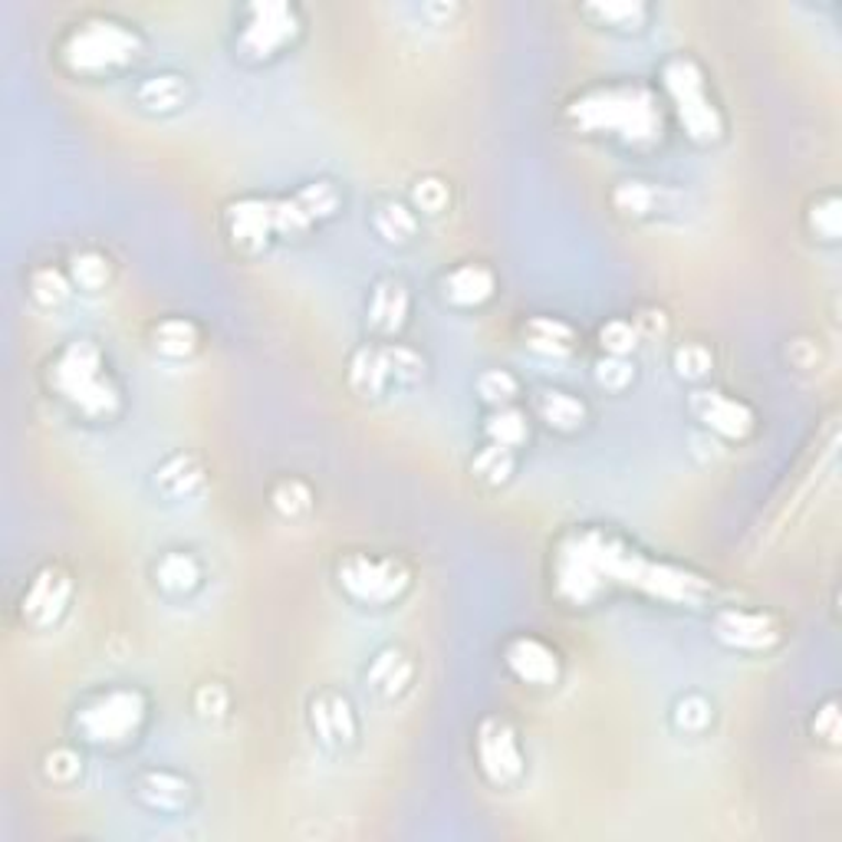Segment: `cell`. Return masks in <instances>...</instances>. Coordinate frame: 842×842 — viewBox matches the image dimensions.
Here are the masks:
<instances>
[{"mask_svg": "<svg viewBox=\"0 0 842 842\" xmlns=\"http://www.w3.org/2000/svg\"><path fill=\"white\" fill-rule=\"evenodd\" d=\"M606 579L639 586L659 599L669 603H701L707 593V583L701 576H691L684 569H674L665 563H652L622 543L603 536V533H576L559 546L556 556V586L566 599L586 603L599 593Z\"/></svg>", "mask_w": 842, "mask_h": 842, "instance_id": "6da1fadb", "label": "cell"}, {"mask_svg": "<svg viewBox=\"0 0 842 842\" xmlns=\"http://www.w3.org/2000/svg\"><path fill=\"white\" fill-rule=\"evenodd\" d=\"M569 119L583 132H606L626 142H652L662 136L659 103L642 86L593 89L569 106Z\"/></svg>", "mask_w": 842, "mask_h": 842, "instance_id": "7a4b0ae2", "label": "cell"}, {"mask_svg": "<svg viewBox=\"0 0 842 842\" xmlns=\"http://www.w3.org/2000/svg\"><path fill=\"white\" fill-rule=\"evenodd\" d=\"M50 385L86 418H109L119 412V392L106 375L103 352L89 339H73L50 365Z\"/></svg>", "mask_w": 842, "mask_h": 842, "instance_id": "3957f363", "label": "cell"}, {"mask_svg": "<svg viewBox=\"0 0 842 842\" xmlns=\"http://www.w3.org/2000/svg\"><path fill=\"white\" fill-rule=\"evenodd\" d=\"M139 50H142L139 33L113 17H86L83 23H76L66 33V40L60 46L63 63L83 76H99V73L119 70V66L132 63L139 56Z\"/></svg>", "mask_w": 842, "mask_h": 842, "instance_id": "277c9868", "label": "cell"}, {"mask_svg": "<svg viewBox=\"0 0 842 842\" xmlns=\"http://www.w3.org/2000/svg\"><path fill=\"white\" fill-rule=\"evenodd\" d=\"M662 86H665L669 99L674 103V113L691 139H697V142L721 139V132H724L721 113H717L714 99L707 96L701 66L691 56H672L662 66Z\"/></svg>", "mask_w": 842, "mask_h": 842, "instance_id": "5b68a950", "label": "cell"}, {"mask_svg": "<svg viewBox=\"0 0 842 842\" xmlns=\"http://www.w3.org/2000/svg\"><path fill=\"white\" fill-rule=\"evenodd\" d=\"M142 721H146V694L136 688H113L76 711L79 737L99 747L106 744L113 747L136 737Z\"/></svg>", "mask_w": 842, "mask_h": 842, "instance_id": "8992f818", "label": "cell"}, {"mask_svg": "<svg viewBox=\"0 0 842 842\" xmlns=\"http://www.w3.org/2000/svg\"><path fill=\"white\" fill-rule=\"evenodd\" d=\"M408 569L395 559L352 553L339 563V586L362 606H388L408 589Z\"/></svg>", "mask_w": 842, "mask_h": 842, "instance_id": "52a82bcc", "label": "cell"}, {"mask_svg": "<svg viewBox=\"0 0 842 842\" xmlns=\"http://www.w3.org/2000/svg\"><path fill=\"white\" fill-rule=\"evenodd\" d=\"M300 33V10L284 0L270 3H251L244 10V23L237 33V46L251 60H270L277 56L287 43H294Z\"/></svg>", "mask_w": 842, "mask_h": 842, "instance_id": "ba28073f", "label": "cell"}, {"mask_svg": "<svg viewBox=\"0 0 842 842\" xmlns=\"http://www.w3.org/2000/svg\"><path fill=\"white\" fill-rule=\"evenodd\" d=\"M478 760L481 770L491 784L507 787L523 774V754L516 744V734L510 731V724L501 717H491L481 724L478 731Z\"/></svg>", "mask_w": 842, "mask_h": 842, "instance_id": "9c48e42d", "label": "cell"}, {"mask_svg": "<svg viewBox=\"0 0 842 842\" xmlns=\"http://www.w3.org/2000/svg\"><path fill=\"white\" fill-rule=\"evenodd\" d=\"M714 636L717 642L731 646V649H744V652H764L770 646H777L780 629L770 616L764 612H747V609H721L714 616Z\"/></svg>", "mask_w": 842, "mask_h": 842, "instance_id": "30bf717a", "label": "cell"}, {"mask_svg": "<svg viewBox=\"0 0 842 842\" xmlns=\"http://www.w3.org/2000/svg\"><path fill=\"white\" fill-rule=\"evenodd\" d=\"M691 412L697 422H704L714 435H724V438L740 441L754 428V412L744 402L727 398L724 392H714V388H697L691 395Z\"/></svg>", "mask_w": 842, "mask_h": 842, "instance_id": "8fae6325", "label": "cell"}, {"mask_svg": "<svg viewBox=\"0 0 842 842\" xmlns=\"http://www.w3.org/2000/svg\"><path fill=\"white\" fill-rule=\"evenodd\" d=\"M66 603H70V579L60 569L46 566L30 579L23 593V619L36 629H46L63 616Z\"/></svg>", "mask_w": 842, "mask_h": 842, "instance_id": "7c38bea8", "label": "cell"}, {"mask_svg": "<svg viewBox=\"0 0 842 842\" xmlns=\"http://www.w3.org/2000/svg\"><path fill=\"white\" fill-rule=\"evenodd\" d=\"M227 231L237 247H264L270 237H277L274 227V201L264 198H244L227 207Z\"/></svg>", "mask_w": 842, "mask_h": 842, "instance_id": "4fadbf2b", "label": "cell"}, {"mask_svg": "<svg viewBox=\"0 0 842 842\" xmlns=\"http://www.w3.org/2000/svg\"><path fill=\"white\" fill-rule=\"evenodd\" d=\"M507 665L526 684H553L559 678L556 652L546 649L540 639H513L507 646Z\"/></svg>", "mask_w": 842, "mask_h": 842, "instance_id": "5bb4252c", "label": "cell"}, {"mask_svg": "<svg viewBox=\"0 0 842 842\" xmlns=\"http://www.w3.org/2000/svg\"><path fill=\"white\" fill-rule=\"evenodd\" d=\"M136 797L159 813H178L191 800V784L171 770H149L136 780Z\"/></svg>", "mask_w": 842, "mask_h": 842, "instance_id": "9a60e30c", "label": "cell"}, {"mask_svg": "<svg viewBox=\"0 0 842 842\" xmlns=\"http://www.w3.org/2000/svg\"><path fill=\"white\" fill-rule=\"evenodd\" d=\"M313 727H317V734L327 747L355 740V731H359L352 704L337 691H327L313 701Z\"/></svg>", "mask_w": 842, "mask_h": 842, "instance_id": "2e32d148", "label": "cell"}, {"mask_svg": "<svg viewBox=\"0 0 842 842\" xmlns=\"http://www.w3.org/2000/svg\"><path fill=\"white\" fill-rule=\"evenodd\" d=\"M445 300L455 307H481L494 297V274L481 264H461L445 277Z\"/></svg>", "mask_w": 842, "mask_h": 842, "instance_id": "e0dca14e", "label": "cell"}, {"mask_svg": "<svg viewBox=\"0 0 842 842\" xmlns=\"http://www.w3.org/2000/svg\"><path fill=\"white\" fill-rule=\"evenodd\" d=\"M405 317H408V290L402 280H382L375 290H372V300H369V327L375 333H398L405 327Z\"/></svg>", "mask_w": 842, "mask_h": 842, "instance_id": "ac0fdd59", "label": "cell"}, {"mask_svg": "<svg viewBox=\"0 0 842 842\" xmlns=\"http://www.w3.org/2000/svg\"><path fill=\"white\" fill-rule=\"evenodd\" d=\"M392 372H388V362H385V349H375V345H362L352 362H349V385L352 392L365 395V398H379L388 385Z\"/></svg>", "mask_w": 842, "mask_h": 842, "instance_id": "d6986e66", "label": "cell"}, {"mask_svg": "<svg viewBox=\"0 0 842 842\" xmlns=\"http://www.w3.org/2000/svg\"><path fill=\"white\" fill-rule=\"evenodd\" d=\"M156 484L166 498H174V501L191 498L204 484V468L198 465L194 455H171L169 461L156 471Z\"/></svg>", "mask_w": 842, "mask_h": 842, "instance_id": "ffe728a7", "label": "cell"}, {"mask_svg": "<svg viewBox=\"0 0 842 842\" xmlns=\"http://www.w3.org/2000/svg\"><path fill=\"white\" fill-rule=\"evenodd\" d=\"M136 99H139V106L149 109V113H174V109H181L184 99H188V83H184V76L162 73V76L146 79V83L136 89Z\"/></svg>", "mask_w": 842, "mask_h": 842, "instance_id": "44dd1931", "label": "cell"}, {"mask_svg": "<svg viewBox=\"0 0 842 842\" xmlns=\"http://www.w3.org/2000/svg\"><path fill=\"white\" fill-rule=\"evenodd\" d=\"M526 345L540 355H569L576 345V333L569 323L553 317H536L526 323Z\"/></svg>", "mask_w": 842, "mask_h": 842, "instance_id": "7402d4cb", "label": "cell"}, {"mask_svg": "<svg viewBox=\"0 0 842 842\" xmlns=\"http://www.w3.org/2000/svg\"><path fill=\"white\" fill-rule=\"evenodd\" d=\"M536 412L556 431H576L586 422V405L569 392H543L536 398Z\"/></svg>", "mask_w": 842, "mask_h": 842, "instance_id": "603a6c76", "label": "cell"}, {"mask_svg": "<svg viewBox=\"0 0 842 842\" xmlns=\"http://www.w3.org/2000/svg\"><path fill=\"white\" fill-rule=\"evenodd\" d=\"M372 224H375L379 237L388 241V244H408V241L418 234V217H415V211H408V207L398 204V201L379 204L375 214H372Z\"/></svg>", "mask_w": 842, "mask_h": 842, "instance_id": "cb8c5ba5", "label": "cell"}, {"mask_svg": "<svg viewBox=\"0 0 842 842\" xmlns=\"http://www.w3.org/2000/svg\"><path fill=\"white\" fill-rule=\"evenodd\" d=\"M156 579L166 593H191L201 583V566L188 553H166L156 566Z\"/></svg>", "mask_w": 842, "mask_h": 842, "instance_id": "d4e9b609", "label": "cell"}, {"mask_svg": "<svg viewBox=\"0 0 842 842\" xmlns=\"http://www.w3.org/2000/svg\"><path fill=\"white\" fill-rule=\"evenodd\" d=\"M156 349L162 355H171V359H184L198 349V330L194 323L174 317V320H162L156 327Z\"/></svg>", "mask_w": 842, "mask_h": 842, "instance_id": "484cf974", "label": "cell"}, {"mask_svg": "<svg viewBox=\"0 0 842 842\" xmlns=\"http://www.w3.org/2000/svg\"><path fill=\"white\" fill-rule=\"evenodd\" d=\"M586 13L616 30H639L649 17V7L639 0H616V3H589Z\"/></svg>", "mask_w": 842, "mask_h": 842, "instance_id": "4316f807", "label": "cell"}, {"mask_svg": "<svg viewBox=\"0 0 842 842\" xmlns=\"http://www.w3.org/2000/svg\"><path fill=\"white\" fill-rule=\"evenodd\" d=\"M369 678H372V681H375L385 694H395V691H402V688H405V681L412 678V665L402 659V652L388 649V652H382V656L372 662Z\"/></svg>", "mask_w": 842, "mask_h": 842, "instance_id": "83f0119b", "label": "cell"}, {"mask_svg": "<svg viewBox=\"0 0 842 842\" xmlns=\"http://www.w3.org/2000/svg\"><path fill=\"white\" fill-rule=\"evenodd\" d=\"M612 204L629 214V217H646L652 214L656 207V188L646 184V181H622L616 191H612Z\"/></svg>", "mask_w": 842, "mask_h": 842, "instance_id": "f1b7e54d", "label": "cell"}, {"mask_svg": "<svg viewBox=\"0 0 842 842\" xmlns=\"http://www.w3.org/2000/svg\"><path fill=\"white\" fill-rule=\"evenodd\" d=\"M30 297L40 307H60L70 297V280L53 267H40L30 274Z\"/></svg>", "mask_w": 842, "mask_h": 842, "instance_id": "f546056e", "label": "cell"}, {"mask_svg": "<svg viewBox=\"0 0 842 842\" xmlns=\"http://www.w3.org/2000/svg\"><path fill=\"white\" fill-rule=\"evenodd\" d=\"M488 438H491V445H501V448H510V451H513L516 445L526 441V422H523V415L513 412V408L494 412V415L488 418Z\"/></svg>", "mask_w": 842, "mask_h": 842, "instance_id": "4dcf8cb0", "label": "cell"}, {"mask_svg": "<svg viewBox=\"0 0 842 842\" xmlns=\"http://www.w3.org/2000/svg\"><path fill=\"white\" fill-rule=\"evenodd\" d=\"M475 475L484 478L488 484H504L507 478L513 475V451L510 448H501V445H488L478 451L475 458Z\"/></svg>", "mask_w": 842, "mask_h": 842, "instance_id": "1f68e13d", "label": "cell"}, {"mask_svg": "<svg viewBox=\"0 0 842 842\" xmlns=\"http://www.w3.org/2000/svg\"><path fill=\"white\" fill-rule=\"evenodd\" d=\"M70 274H73V280L83 290H103L109 284V260L103 254H96V251H86V254L73 257Z\"/></svg>", "mask_w": 842, "mask_h": 842, "instance_id": "d6a6232c", "label": "cell"}, {"mask_svg": "<svg viewBox=\"0 0 842 842\" xmlns=\"http://www.w3.org/2000/svg\"><path fill=\"white\" fill-rule=\"evenodd\" d=\"M711 724V704L701 694H684L674 704V727L684 734H701Z\"/></svg>", "mask_w": 842, "mask_h": 842, "instance_id": "836d02e7", "label": "cell"}, {"mask_svg": "<svg viewBox=\"0 0 842 842\" xmlns=\"http://www.w3.org/2000/svg\"><path fill=\"white\" fill-rule=\"evenodd\" d=\"M313 504V494H310V488L303 484V481H297V478H290V481H280L277 488H274V507L284 513V516H300V513H307Z\"/></svg>", "mask_w": 842, "mask_h": 842, "instance_id": "e575fe53", "label": "cell"}, {"mask_svg": "<svg viewBox=\"0 0 842 842\" xmlns=\"http://www.w3.org/2000/svg\"><path fill=\"white\" fill-rule=\"evenodd\" d=\"M412 201L422 214H441L448 207V184L441 178H422L412 188Z\"/></svg>", "mask_w": 842, "mask_h": 842, "instance_id": "d590c367", "label": "cell"}, {"mask_svg": "<svg viewBox=\"0 0 842 842\" xmlns=\"http://www.w3.org/2000/svg\"><path fill=\"white\" fill-rule=\"evenodd\" d=\"M711 352L701 345V342H684L678 352H674V369L681 379H704L711 372Z\"/></svg>", "mask_w": 842, "mask_h": 842, "instance_id": "8d00e7d4", "label": "cell"}, {"mask_svg": "<svg viewBox=\"0 0 842 842\" xmlns=\"http://www.w3.org/2000/svg\"><path fill=\"white\" fill-rule=\"evenodd\" d=\"M385 362H388L392 379H402V382H415L425 372V359L415 349H408V345H388L385 349Z\"/></svg>", "mask_w": 842, "mask_h": 842, "instance_id": "74e56055", "label": "cell"}, {"mask_svg": "<svg viewBox=\"0 0 842 842\" xmlns=\"http://www.w3.org/2000/svg\"><path fill=\"white\" fill-rule=\"evenodd\" d=\"M632 375H636V369L626 355H606L596 362V382L609 392H622L632 382Z\"/></svg>", "mask_w": 842, "mask_h": 842, "instance_id": "f35d334b", "label": "cell"}, {"mask_svg": "<svg viewBox=\"0 0 842 842\" xmlns=\"http://www.w3.org/2000/svg\"><path fill=\"white\" fill-rule=\"evenodd\" d=\"M478 392L491 405H507L510 398H516V379L507 369H491L478 379Z\"/></svg>", "mask_w": 842, "mask_h": 842, "instance_id": "ab89813d", "label": "cell"}, {"mask_svg": "<svg viewBox=\"0 0 842 842\" xmlns=\"http://www.w3.org/2000/svg\"><path fill=\"white\" fill-rule=\"evenodd\" d=\"M599 339H603V349L609 355H629L639 345V330L629 320H609L599 330Z\"/></svg>", "mask_w": 842, "mask_h": 842, "instance_id": "60d3db41", "label": "cell"}, {"mask_svg": "<svg viewBox=\"0 0 842 842\" xmlns=\"http://www.w3.org/2000/svg\"><path fill=\"white\" fill-rule=\"evenodd\" d=\"M810 227L823 237V241H836L840 237V198L827 194L823 201L813 204L810 211Z\"/></svg>", "mask_w": 842, "mask_h": 842, "instance_id": "b9f144b4", "label": "cell"}, {"mask_svg": "<svg viewBox=\"0 0 842 842\" xmlns=\"http://www.w3.org/2000/svg\"><path fill=\"white\" fill-rule=\"evenodd\" d=\"M194 711H198L204 721L224 717V711H227V691H224L221 684H201V688L194 691Z\"/></svg>", "mask_w": 842, "mask_h": 842, "instance_id": "7bdbcfd3", "label": "cell"}, {"mask_svg": "<svg viewBox=\"0 0 842 842\" xmlns=\"http://www.w3.org/2000/svg\"><path fill=\"white\" fill-rule=\"evenodd\" d=\"M76 774H79V757H76L70 747H60V750H53V754L46 757V777H50V780L66 784V780H73Z\"/></svg>", "mask_w": 842, "mask_h": 842, "instance_id": "ee69618b", "label": "cell"}, {"mask_svg": "<svg viewBox=\"0 0 842 842\" xmlns=\"http://www.w3.org/2000/svg\"><path fill=\"white\" fill-rule=\"evenodd\" d=\"M813 731L827 740H840V711L836 704L830 701L823 711H817V721H813Z\"/></svg>", "mask_w": 842, "mask_h": 842, "instance_id": "f6af8a7d", "label": "cell"}, {"mask_svg": "<svg viewBox=\"0 0 842 842\" xmlns=\"http://www.w3.org/2000/svg\"><path fill=\"white\" fill-rule=\"evenodd\" d=\"M632 327H636V330H642L646 337H665V330H669V323H665V313H662V310H646V313H639Z\"/></svg>", "mask_w": 842, "mask_h": 842, "instance_id": "bcb514c9", "label": "cell"}]
</instances>
